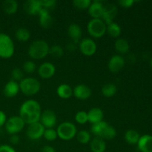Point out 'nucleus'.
I'll list each match as a JSON object with an SVG mask.
<instances>
[{
  "label": "nucleus",
  "mask_w": 152,
  "mask_h": 152,
  "mask_svg": "<svg viewBox=\"0 0 152 152\" xmlns=\"http://www.w3.org/2000/svg\"><path fill=\"white\" fill-rule=\"evenodd\" d=\"M41 114L39 103L34 99L25 101L19 109V117L25 123H28L29 125L39 122Z\"/></svg>",
  "instance_id": "nucleus-1"
},
{
  "label": "nucleus",
  "mask_w": 152,
  "mask_h": 152,
  "mask_svg": "<svg viewBox=\"0 0 152 152\" xmlns=\"http://www.w3.org/2000/svg\"><path fill=\"white\" fill-rule=\"evenodd\" d=\"M91 132L96 137L102 139H114L117 135V131L113 126H110L106 122H99L93 124L91 126Z\"/></svg>",
  "instance_id": "nucleus-2"
},
{
  "label": "nucleus",
  "mask_w": 152,
  "mask_h": 152,
  "mask_svg": "<svg viewBox=\"0 0 152 152\" xmlns=\"http://www.w3.org/2000/svg\"><path fill=\"white\" fill-rule=\"evenodd\" d=\"M49 48L50 47L48 44L45 40H36L30 45L28 48V54L33 59H42L48 54Z\"/></svg>",
  "instance_id": "nucleus-3"
},
{
  "label": "nucleus",
  "mask_w": 152,
  "mask_h": 152,
  "mask_svg": "<svg viewBox=\"0 0 152 152\" xmlns=\"http://www.w3.org/2000/svg\"><path fill=\"white\" fill-rule=\"evenodd\" d=\"M41 88L39 82L34 78H25L19 83V90L26 96H32L38 93Z\"/></svg>",
  "instance_id": "nucleus-4"
},
{
  "label": "nucleus",
  "mask_w": 152,
  "mask_h": 152,
  "mask_svg": "<svg viewBox=\"0 0 152 152\" xmlns=\"http://www.w3.org/2000/svg\"><path fill=\"white\" fill-rule=\"evenodd\" d=\"M14 53V44L8 35L0 34V57L7 59Z\"/></svg>",
  "instance_id": "nucleus-5"
},
{
  "label": "nucleus",
  "mask_w": 152,
  "mask_h": 152,
  "mask_svg": "<svg viewBox=\"0 0 152 152\" xmlns=\"http://www.w3.org/2000/svg\"><path fill=\"white\" fill-rule=\"evenodd\" d=\"M88 31L94 38L103 37L107 30L106 24L101 19H92L88 24Z\"/></svg>",
  "instance_id": "nucleus-6"
},
{
  "label": "nucleus",
  "mask_w": 152,
  "mask_h": 152,
  "mask_svg": "<svg viewBox=\"0 0 152 152\" xmlns=\"http://www.w3.org/2000/svg\"><path fill=\"white\" fill-rule=\"evenodd\" d=\"M57 135L60 139L63 140H70L76 136L77 133V128L75 125L70 122L62 123L58 126Z\"/></svg>",
  "instance_id": "nucleus-7"
},
{
  "label": "nucleus",
  "mask_w": 152,
  "mask_h": 152,
  "mask_svg": "<svg viewBox=\"0 0 152 152\" xmlns=\"http://www.w3.org/2000/svg\"><path fill=\"white\" fill-rule=\"evenodd\" d=\"M25 122L20 117L13 116L6 121L5 129L7 133L10 134H16L23 129L25 126Z\"/></svg>",
  "instance_id": "nucleus-8"
},
{
  "label": "nucleus",
  "mask_w": 152,
  "mask_h": 152,
  "mask_svg": "<svg viewBox=\"0 0 152 152\" xmlns=\"http://www.w3.org/2000/svg\"><path fill=\"white\" fill-rule=\"evenodd\" d=\"M79 48L81 53L88 56H92L96 51V43L90 38H85L80 40Z\"/></svg>",
  "instance_id": "nucleus-9"
},
{
  "label": "nucleus",
  "mask_w": 152,
  "mask_h": 152,
  "mask_svg": "<svg viewBox=\"0 0 152 152\" xmlns=\"http://www.w3.org/2000/svg\"><path fill=\"white\" fill-rule=\"evenodd\" d=\"M45 130V128L39 122L32 123L29 125L27 129V136L31 140H36L43 136Z\"/></svg>",
  "instance_id": "nucleus-10"
},
{
  "label": "nucleus",
  "mask_w": 152,
  "mask_h": 152,
  "mask_svg": "<svg viewBox=\"0 0 152 152\" xmlns=\"http://www.w3.org/2000/svg\"><path fill=\"white\" fill-rule=\"evenodd\" d=\"M118 13L117 7L114 4H106L103 5V13H102V20L105 24H108L113 22V20Z\"/></svg>",
  "instance_id": "nucleus-11"
},
{
  "label": "nucleus",
  "mask_w": 152,
  "mask_h": 152,
  "mask_svg": "<svg viewBox=\"0 0 152 152\" xmlns=\"http://www.w3.org/2000/svg\"><path fill=\"white\" fill-rule=\"evenodd\" d=\"M40 120L45 128L52 129L56 123V115L52 110H45L41 114Z\"/></svg>",
  "instance_id": "nucleus-12"
},
{
  "label": "nucleus",
  "mask_w": 152,
  "mask_h": 152,
  "mask_svg": "<svg viewBox=\"0 0 152 152\" xmlns=\"http://www.w3.org/2000/svg\"><path fill=\"white\" fill-rule=\"evenodd\" d=\"M125 65L124 58L120 55H114L108 62V69L112 73H117L121 71Z\"/></svg>",
  "instance_id": "nucleus-13"
},
{
  "label": "nucleus",
  "mask_w": 152,
  "mask_h": 152,
  "mask_svg": "<svg viewBox=\"0 0 152 152\" xmlns=\"http://www.w3.org/2000/svg\"><path fill=\"white\" fill-rule=\"evenodd\" d=\"M56 68L50 62H44L38 68V74L42 78L50 79L54 75Z\"/></svg>",
  "instance_id": "nucleus-14"
},
{
  "label": "nucleus",
  "mask_w": 152,
  "mask_h": 152,
  "mask_svg": "<svg viewBox=\"0 0 152 152\" xmlns=\"http://www.w3.org/2000/svg\"><path fill=\"white\" fill-rule=\"evenodd\" d=\"M73 94L77 99L85 100V99H87L88 98L91 96V88L88 86H86V85L80 84L76 86L73 89Z\"/></svg>",
  "instance_id": "nucleus-15"
},
{
  "label": "nucleus",
  "mask_w": 152,
  "mask_h": 152,
  "mask_svg": "<svg viewBox=\"0 0 152 152\" xmlns=\"http://www.w3.org/2000/svg\"><path fill=\"white\" fill-rule=\"evenodd\" d=\"M42 8L40 0H28L24 3V10L30 15H38Z\"/></svg>",
  "instance_id": "nucleus-16"
},
{
  "label": "nucleus",
  "mask_w": 152,
  "mask_h": 152,
  "mask_svg": "<svg viewBox=\"0 0 152 152\" xmlns=\"http://www.w3.org/2000/svg\"><path fill=\"white\" fill-rule=\"evenodd\" d=\"M103 3L101 1H91V4L88 7V12L93 19H100L103 13Z\"/></svg>",
  "instance_id": "nucleus-17"
},
{
  "label": "nucleus",
  "mask_w": 152,
  "mask_h": 152,
  "mask_svg": "<svg viewBox=\"0 0 152 152\" xmlns=\"http://www.w3.org/2000/svg\"><path fill=\"white\" fill-rule=\"evenodd\" d=\"M38 15L39 17V22L40 25L42 28L48 29L53 25V18H52L51 15L50 14L49 10L42 8Z\"/></svg>",
  "instance_id": "nucleus-18"
},
{
  "label": "nucleus",
  "mask_w": 152,
  "mask_h": 152,
  "mask_svg": "<svg viewBox=\"0 0 152 152\" xmlns=\"http://www.w3.org/2000/svg\"><path fill=\"white\" fill-rule=\"evenodd\" d=\"M137 146L141 152H152V135L141 136L137 142Z\"/></svg>",
  "instance_id": "nucleus-19"
},
{
  "label": "nucleus",
  "mask_w": 152,
  "mask_h": 152,
  "mask_svg": "<svg viewBox=\"0 0 152 152\" xmlns=\"http://www.w3.org/2000/svg\"><path fill=\"white\" fill-rule=\"evenodd\" d=\"M68 34L71 39H72L73 42L77 43L80 42L82 37V29L80 26L77 24L72 23L69 25L68 28Z\"/></svg>",
  "instance_id": "nucleus-20"
},
{
  "label": "nucleus",
  "mask_w": 152,
  "mask_h": 152,
  "mask_svg": "<svg viewBox=\"0 0 152 152\" xmlns=\"http://www.w3.org/2000/svg\"><path fill=\"white\" fill-rule=\"evenodd\" d=\"M19 91V84L14 80H10L6 83L4 88V94L7 97H13Z\"/></svg>",
  "instance_id": "nucleus-21"
},
{
  "label": "nucleus",
  "mask_w": 152,
  "mask_h": 152,
  "mask_svg": "<svg viewBox=\"0 0 152 152\" xmlns=\"http://www.w3.org/2000/svg\"><path fill=\"white\" fill-rule=\"evenodd\" d=\"M103 117V111L99 108H93L88 112V119L92 124H96L99 122H102Z\"/></svg>",
  "instance_id": "nucleus-22"
},
{
  "label": "nucleus",
  "mask_w": 152,
  "mask_h": 152,
  "mask_svg": "<svg viewBox=\"0 0 152 152\" xmlns=\"http://www.w3.org/2000/svg\"><path fill=\"white\" fill-rule=\"evenodd\" d=\"M90 147L92 152H105L106 149V144L103 139L95 137L91 141Z\"/></svg>",
  "instance_id": "nucleus-23"
},
{
  "label": "nucleus",
  "mask_w": 152,
  "mask_h": 152,
  "mask_svg": "<svg viewBox=\"0 0 152 152\" xmlns=\"http://www.w3.org/2000/svg\"><path fill=\"white\" fill-rule=\"evenodd\" d=\"M56 93L59 97L62 99H68L73 94V89L67 84H62L56 89Z\"/></svg>",
  "instance_id": "nucleus-24"
},
{
  "label": "nucleus",
  "mask_w": 152,
  "mask_h": 152,
  "mask_svg": "<svg viewBox=\"0 0 152 152\" xmlns=\"http://www.w3.org/2000/svg\"><path fill=\"white\" fill-rule=\"evenodd\" d=\"M2 9L7 14H13L17 11V1L15 0H5L2 2Z\"/></svg>",
  "instance_id": "nucleus-25"
},
{
  "label": "nucleus",
  "mask_w": 152,
  "mask_h": 152,
  "mask_svg": "<svg viewBox=\"0 0 152 152\" xmlns=\"http://www.w3.org/2000/svg\"><path fill=\"white\" fill-rule=\"evenodd\" d=\"M140 138V135L138 133V132H137L134 129H129L125 134L126 141L131 145L137 144Z\"/></svg>",
  "instance_id": "nucleus-26"
},
{
  "label": "nucleus",
  "mask_w": 152,
  "mask_h": 152,
  "mask_svg": "<svg viewBox=\"0 0 152 152\" xmlns=\"http://www.w3.org/2000/svg\"><path fill=\"white\" fill-rule=\"evenodd\" d=\"M114 47H115V50L120 53H128L129 50V48H130V45H129V42H128L126 39L123 38L118 39L115 42Z\"/></svg>",
  "instance_id": "nucleus-27"
},
{
  "label": "nucleus",
  "mask_w": 152,
  "mask_h": 152,
  "mask_svg": "<svg viewBox=\"0 0 152 152\" xmlns=\"http://www.w3.org/2000/svg\"><path fill=\"white\" fill-rule=\"evenodd\" d=\"M117 91V88L113 83H107L102 88V93L105 97H111L114 96Z\"/></svg>",
  "instance_id": "nucleus-28"
},
{
  "label": "nucleus",
  "mask_w": 152,
  "mask_h": 152,
  "mask_svg": "<svg viewBox=\"0 0 152 152\" xmlns=\"http://www.w3.org/2000/svg\"><path fill=\"white\" fill-rule=\"evenodd\" d=\"M106 31L111 37H118L121 34V28L118 24L113 22L107 25Z\"/></svg>",
  "instance_id": "nucleus-29"
},
{
  "label": "nucleus",
  "mask_w": 152,
  "mask_h": 152,
  "mask_svg": "<svg viewBox=\"0 0 152 152\" xmlns=\"http://www.w3.org/2000/svg\"><path fill=\"white\" fill-rule=\"evenodd\" d=\"M16 38L20 42H27L30 39L31 34L29 31L25 28H19L15 33Z\"/></svg>",
  "instance_id": "nucleus-30"
},
{
  "label": "nucleus",
  "mask_w": 152,
  "mask_h": 152,
  "mask_svg": "<svg viewBox=\"0 0 152 152\" xmlns=\"http://www.w3.org/2000/svg\"><path fill=\"white\" fill-rule=\"evenodd\" d=\"M77 140L82 144H87L91 140V135L87 131L83 130L77 134Z\"/></svg>",
  "instance_id": "nucleus-31"
},
{
  "label": "nucleus",
  "mask_w": 152,
  "mask_h": 152,
  "mask_svg": "<svg viewBox=\"0 0 152 152\" xmlns=\"http://www.w3.org/2000/svg\"><path fill=\"white\" fill-rule=\"evenodd\" d=\"M63 48L59 45H54L49 48V53L52 56L55 58H59L63 55Z\"/></svg>",
  "instance_id": "nucleus-32"
},
{
  "label": "nucleus",
  "mask_w": 152,
  "mask_h": 152,
  "mask_svg": "<svg viewBox=\"0 0 152 152\" xmlns=\"http://www.w3.org/2000/svg\"><path fill=\"white\" fill-rule=\"evenodd\" d=\"M91 4V0H74L73 1V4L74 7L80 9V10H85V9L88 8Z\"/></svg>",
  "instance_id": "nucleus-33"
},
{
  "label": "nucleus",
  "mask_w": 152,
  "mask_h": 152,
  "mask_svg": "<svg viewBox=\"0 0 152 152\" xmlns=\"http://www.w3.org/2000/svg\"><path fill=\"white\" fill-rule=\"evenodd\" d=\"M75 120L79 124H85L88 121V113L85 111H80L76 114Z\"/></svg>",
  "instance_id": "nucleus-34"
},
{
  "label": "nucleus",
  "mask_w": 152,
  "mask_h": 152,
  "mask_svg": "<svg viewBox=\"0 0 152 152\" xmlns=\"http://www.w3.org/2000/svg\"><path fill=\"white\" fill-rule=\"evenodd\" d=\"M43 137L48 141H53L57 138V132L53 129H47L45 130Z\"/></svg>",
  "instance_id": "nucleus-35"
},
{
  "label": "nucleus",
  "mask_w": 152,
  "mask_h": 152,
  "mask_svg": "<svg viewBox=\"0 0 152 152\" xmlns=\"http://www.w3.org/2000/svg\"><path fill=\"white\" fill-rule=\"evenodd\" d=\"M42 7L46 10H49L50 9L53 8L56 4V1L55 0H40Z\"/></svg>",
  "instance_id": "nucleus-36"
},
{
  "label": "nucleus",
  "mask_w": 152,
  "mask_h": 152,
  "mask_svg": "<svg viewBox=\"0 0 152 152\" xmlns=\"http://www.w3.org/2000/svg\"><path fill=\"white\" fill-rule=\"evenodd\" d=\"M23 69L25 72L31 74V73L34 72V71H35L36 64L33 61H26L23 64Z\"/></svg>",
  "instance_id": "nucleus-37"
},
{
  "label": "nucleus",
  "mask_w": 152,
  "mask_h": 152,
  "mask_svg": "<svg viewBox=\"0 0 152 152\" xmlns=\"http://www.w3.org/2000/svg\"><path fill=\"white\" fill-rule=\"evenodd\" d=\"M12 77H13V80L14 81H18V80H21L23 77V72L20 68H16L12 71L11 73Z\"/></svg>",
  "instance_id": "nucleus-38"
},
{
  "label": "nucleus",
  "mask_w": 152,
  "mask_h": 152,
  "mask_svg": "<svg viewBox=\"0 0 152 152\" xmlns=\"http://www.w3.org/2000/svg\"><path fill=\"white\" fill-rule=\"evenodd\" d=\"M134 3V0H120V1H119V4H120V6L126 7V8L132 7Z\"/></svg>",
  "instance_id": "nucleus-39"
},
{
  "label": "nucleus",
  "mask_w": 152,
  "mask_h": 152,
  "mask_svg": "<svg viewBox=\"0 0 152 152\" xmlns=\"http://www.w3.org/2000/svg\"><path fill=\"white\" fill-rule=\"evenodd\" d=\"M0 152H16L14 148L8 145H0Z\"/></svg>",
  "instance_id": "nucleus-40"
},
{
  "label": "nucleus",
  "mask_w": 152,
  "mask_h": 152,
  "mask_svg": "<svg viewBox=\"0 0 152 152\" xmlns=\"http://www.w3.org/2000/svg\"><path fill=\"white\" fill-rule=\"evenodd\" d=\"M10 142L13 145H17L20 142V138L17 134H12V136L10 137Z\"/></svg>",
  "instance_id": "nucleus-41"
},
{
  "label": "nucleus",
  "mask_w": 152,
  "mask_h": 152,
  "mask_svg": "<svg viewBox=\"0 0 152 152\" xmlns=\"http://www.w3.org/2000/svg\"><path fill=\"white\" fill-rule=\"evenodd\" d=\"M40 152H56V150L50 145H45L41 148Z\"/></svg>",
  "instance_id": "nucleus-42"
},
{
  "label": "nucleus",
  "mask_w": 152,
  "mask_h": 152,
  "mask_svg": "<svg viewBox=\"0 0 152 152\" xmlns=\"http://www.w3.org/2000/svg\"><path fill=\"white\" fill-rule=\"evenodd\" d=\"M6 123V115L4 111L0 110V127Z\"/></svg>",
  "instance_id": "nucleus-43"
},
{
  "label": "nucleus",
  "mask_w": 152,
  "mask_h": 152,
  "mask_svg": "<svg viewBox=\"0 0 152 152\" xmlns=\"http://www.w3.org/2000/svg\"><path fill=\"white\" fill-rule=\"evenodd\" d=\"M150 66H151V68H152V58L151 59V60H150Z\"/></svg>",
  "instance_id": "nucleus-44"
}]
</instances>
